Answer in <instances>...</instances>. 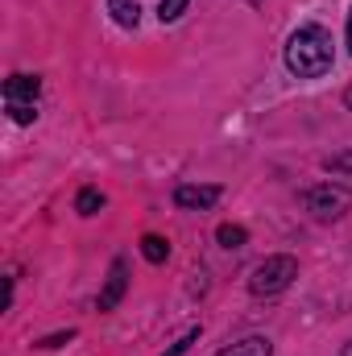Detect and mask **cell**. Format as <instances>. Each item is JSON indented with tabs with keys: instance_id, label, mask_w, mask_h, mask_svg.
I'll use <instances>...</instances> for the list:
<instances>
[{
	"instance_id": "6da1fadb",
	"label": "cell",
	"mask_w": 352,
	"mask_h": 356,
	"mask_svg": "<svg viewBox=\"0 0 352 356\" xmlns=\"http://www.w3.org/2000/svg\"><path fill=\"white\" fill-rule=\"evenodd\" d=\"M336 63V50H332V33L323 25H298L286 42V67L290 75L298 79H319L328 75Z\"/></svg>"
},
{
	"instance_id": "7a4b0ae2",
	"label": "cell",
	"mask_w": 352,
	"mask_h": 356,
	"mask_svg": "<svg viewBox=\"0 0 352 356\" xmlns=\"http://www.w3.org/2000/svg\"><path fill=\"white\" fill-rule=\"evenodd\" d=\"M38 95H42V79L38 75H13L4 83V108L17 124H33L38 120Z\"/></svg>"
},
{
	"instance_id": "3957f363",
	"label": "cell",
	"mask_w": 352,
	"mask_h": 356,
	"mask_svg": "<svg viewBox=\"0 0 352 356\" xmlns=\"http://www.w3.org/2000/svg\"><path fill=\"white\" fill-rule=\"evenodd\" d=\"M294 277H298V261H294V257H286V253H278V257H265L262 266L253 269L249 290H253L257 298H269V294H282Z\"/></svg>"
},
{
	"instance_id": "277c9868",
	"label": "cell",
	"mask_w": 352,
	"mask_h": 356,
	"mask_svg": "<svg viewBox=\"0 0 352 356\" xmlns=\"http://www.w3.org/2000/svg\"><path fill=\"white\" fill-rule=\"evenodd\" d=\"M303 207L315 216V220H340L352 207V191L340 182H319L311 191H303Z\"/></svg>"
},
{
	"instance_id": "5b68a950",
	"label": "cell",
	"mask_w": 352,
	"mask_h": 356,
	"mask_svg": "<svg viewBox=\"0 0 352 356\" xmlns=\"http://www.w3.org/2000/svg\"><path fill=\"white\" fill-rule=\"evenodd\" d=\"M125 290H129V261H125V257H116L112 269H108V282H104L99 298H95V311H99V315H104V311H116V307H120V298H125Z\"/></svg>"
},
{
	"instance_id": "8992f818",
	"label": "cell",
	"mask_w": 352,
	"mask_h": 356,
	"mask_svg": "<svg viewBox=\"0 0 352 356\" xmlns=\"http://www.w3.org/2000/svg\"><path fill=\"white\" fill-rule=\"evenodd\" d=\"M216 199H220V186H211V182H203V186L199 182H182L175 191V203L182 211H207Z\"/></svg>"
},
{
	"instance_id": "52a82bcc",
	"label": "cell",
	"mask_w": 352,
	"mask_h": 356,
	"mask_svg": "<svg viewBox=\"0 0 352 356\" xmlns=\"http://www.w3.org/2000/svg\"><path fill=\"white\" fill-rule=\"evenodd\" d=\"M108 13L120 29H137L141 25V4L137 0H108Z\"/></svg>"
},
{
	"instance_id": "ba28073f",
	"label": "cell",
	"mask_w": 352,
	"mask_h": 356,
	"mask_svg": "<svg viewBox=\"0 0 352 356\" xmlns=\"http://www.w3.org/2000/svg\"><path fill=\"white\" fill-rule=\"evenodd\" d=\"M216 356H273V344L265 336H249V340H237V344L220 348Z\"/></svg>"
},
{
	"instance_id": "9c48e42d",
	"label": "cell",
	"mask_w": 352,
	"mask_h": 356,
	"mask_svg": "<svg viewBox=\"0 0 352 356\" xmlns=\"http://www.w3.org/2000/svg\"><path fill=\"white\" fill-rule=\"evenodd\" d=\"M141 257H145L150 266H162V261L170 257V245H166L162 236H154V232H150V236H141Z\"/></svg>"
},
{
	"instance_id": "30bf717a",
	"label": "cell",
	"mask_w": 352,
	"mask_h": 356,
	"mask_svg": "<svg viewBox=\"0 0 352 356\" xmlns=\"http://www.w3.org/2000/svg\"><path fill=\"white\" fill-rule=\"evenodd\" d=\"M216 241H220L224 249H241V245L249 241V232H245L241 224H220V228H216Z\"/></svg>"
},
{
	"instance_id": "8fae6325",
	"label": "cell",
	"mask_w": 352,
	"mask_h": 356,
	"mask_svg": "<svg viewBox=\"0 0 352 356\" xmlns=\"http://www.w3.org/2000/svg\"><path fill=\"white\" fill-rule=\"evenodd\" d=\"M99 207H104V195H99L95 186H83V191L75 195V211H79V216H95Z\"/></svg>"
},
{
	"instance_id": "7c38bea8",
	"label": "cell",
	"mask_w": 352,
	"mask_h": 356,
	"mask_svg": "<svg viewBox=\"0 0 352 356\" xmlns=\"http://www.w3.org/2000/svg\"><path fill=\"white\" fill-rule=\"evenodd\" d=\"M186 4H191V0H162V4H158V17H162V25L178 21V17L186 13Z\"/></svg>"
},
{
	"instance_id": "4fadbf2b",
	"label": "cell",
	"mask_w": 352,
	"mask_h": 356,
	"mask_svg": "<svg viewBox=\"0 0 352 356\" xmlns=\"http://www.w3.org/2000/svg\"><path fill=\"white\" fill-rule=\"evenodd\" d=\"M195 340H199V327H186V332H182V336H178V340H175V344H170L162 356H182L191 344H195Z\"/></svg>"
},
{
	"instance_id": "5bb4252c",
	"label": "cell",
	"mask_w": 352,
	"mask_h": 356,
	"mask_svg": "<svg viewBox=\"0 0 352 356\" xmlns=\"http://www.w3.org/2000/svg\"><path fill=\"white\" fill-rule=\"evenodd\" d=\"M75 340V332H54V336H46L38 348H63V344H71Z\"/></svg>"
},
{
	"instance_id": "9a60e30c",
	"label": "cell",
	"mask_w": 352,
	"mask_h": 356,
	"mask_svg": "<svg viewBox=\"0 0 352 356\" xmlns=\"http://www.w3.org/2000/svg\"><path fill=\"white\" fill-rule=\"evenodd\" d=\"M328 170H352V154H340V158H332V162H328Z\"/></svg>"
},
{
	"instance_id": "2e32d148",
	"label": "cell",
	"mask_w": 352,
	"mask_h": 356,
	"mask_svg": "<svg viewBox=\"0 0 352 356\" xmlns=\"http://www.w3.org/2000/svg\"><path fill=\"white\" fill-rule=\"evenodd\" d=\"M349 54H352V13H349Z\"/></svg>"
},
{
	"instance_id": "e0dca14e",
	"label": "cell",
	"mask_w": 352,
	"mask_h": 356,
	"mask_svg": "<svg viewBox=\"0 0 352 356\" xmlns=\"http://www.w3.org/2000/svg\"><path fill=\"white\" fill-rule=\"evenodd\" d=\"M344 108H352V88H349V91H344Z\"/></svg>"
},
{
	"instance_id": "ac0fdd59",
	"label": "cell",
	"mask_w": 352,
	"mask_h": 356,
	"mask_svg": "<svg viewBox=\"0 0 352 356\" xmlns=\"http://www.w3.org/2000/svg\"><path fill=\"white\" fill-rule=\"evenodd\" d=\"M249 4H262V0H249Z\"/></svg>"
}]
</instances>
